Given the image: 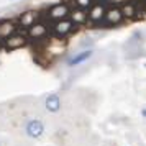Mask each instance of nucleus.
<instances>
[{
	"label": "nucleus",
	"mask_w": 146,
	"mask_h": 146,
	"mask_svg": "<svg viewBox=\"0 0 146 146\" xmlns=\"http://www.w3.org/2000/svg\"><path fill=\"white\" fill-rule=\"evenodd\" d=\"M44 107H46L48 112H51V113L59 112V108H61L59 95H56V94H51V95H48L46 100H44Z\"/></svg>",
	"instance_id": "12"
},
{
	"label": "nucleus",
	"mask_w": 146,
	"mask_h": 146,
	"mask_svg": "<svg viewBox=\"0 0 146 146\" xmlns=\"http://www.w3.org/2000/svg\"><path fill=\"white\" fill-rule=\"evenodd\" d=\"M92 56V49H86V51H80V53L74 54L71 58H67V66H79L84 61H87Z\"/></svg>",
	"instance_id": "10"
},
{
	"label": "nucleus",
	"mask_w": 146,
	"mask_h": 146,
	"mask_svg": "<svg viewBox=\"0 0 146 146\" xmlns=\"http://www.w3.org/2000/svg\"><path fill=\"white\" fill-rule=\"evenodd\" d=\"M145 66H146V64H145Z\"/></svg>",
	"instance_id": "17"
},
{
	"label": "nucleus",
	"mask_w": 146,
	"mask_h": 146,
	"mask_svg": "<svg viewBox=\"0 0 146 146\" xmlns=\"http://www.w3.org/2000/svg\"><path fill=\"white\" fill-rule=\"evenodd\" d=\"M69 13H71V10H69V7H67L66 3H56V5H53V7L48 10V15H49V18L51 20H66L67 17H69Z\"/></svg>",
	"instance_id": "2"
},
{
	"label": "nucleus",
	"mask_w": 146,
	"mask_h": 146,
	"mask_svg": "<svg viewBox=\"0 0 146 146\" xmlns=\"http://www.w3.org/2000/svg\"><path fill=\"white\" fill-rule=\"evenodd\" d=\"M48 35V27L43 23V21H36L33 27L28 28V36L33 38V40H40V38H44Z\"/></svg>",
	"instance_id": "6"
},
{
	"label": "nucleus",
	"mask_w": 146,
	"mask_h": 146,
	"mask_svg": "<svg viewBox=\"0 0 146 146\" xmlns=\"http://www.w3.org/2000/svg\"><path fill=\"white\" fill-rule=\"evenodd\" d=\"M0 146H2V145H0Z\"/></svg>",
	"instance_id": "18"
},
{
	"label": "nucleus",
	"mask_w": 146,
	"mask_h": 146,
	"mask_svg": "<svg viewBox=\"0 0 146 146\" xmlns=\"http://www.w3.org/2000/svg\"><path fill=\"white\" fill-rule=\"evenodd\" d=\"M72 28H74V23L69 18H66V20H59L54 23V35L56 36H59V38H64V36H67V35L72 33Z\"/></svg>",
	"instance_id": "4"
},
{
	"label": "nucleus",
	"mask_w": 146,
	"mask_h": 146,
	"mask_svg": "<svg viewBox=\"0 0 146 146\" xmlns=\"http://www.w3.org/2000/svg\"><path fill=\"white\" fill-rule=\"evenodd\" d=\"M69 20L72 21L74 25H82V23H86V21L89 20V17H87L86 10H82V8H74V10H71V13H69Z\"/></svg>",
	"instance_id": "11"
},
{
	"label": "nucleus",
	"mask_w": 146,
	"mask_h": 146,
	"mask_svg": "<svg viewBox=\"0 0 146 146\" xmlns=\"http://www.w3.org/2000/svg\"><path fill=\"white\" fill-rule=\"evenodd\" d=\"M105 12L107 10H105V5H104V3H95V5L90 7L87 17H89L90 23H94V25H100V23L104 21V18H105Z\"/></svg>",
	"instance_id": "3"
},
{
	"label": "nucleus",
	"mask_w": 146,
	"mask_h": 146,
	"mask_svg": "<svg viewBox=\"0 0 146 146\" xmlns=\"http://www.w3.org/2000/svg\"><path fill=\"white\" fill-rule=\"evenodd\" d=\"M17 33V27H15L13 21H2L0 23V40H8L10 36H13Z\"/></svg>",
	"instance_id": "8"
},
{
	"label": "nucleus",
	"mask_w": 146,
	"mask_h": 146,
	"mask_svg": "<svg viewBox=\"0 0 146 146\" xmlns=\"http://www.w3.org/2000/svg\"><path fill=\"white\" fill-rule=\"evenodd\" d=\"M38 12H35V10H28V12H25V13H21L20 17H18V23H20L21 27H33L35 23L38 21Z\"/></svg>",
	"instance_id": "7"
},
{
	"label": "nucleus",
	"mask_w": 146,
	"mask_h": 146,
	"mask_svg": "<svg viewBox=\"0 0 146 146\" xmlns=\"http://www.w3.org/2000/svg\"><path fill=\"white\" fill-rule=\"evenodd\" d=\"M120 10L123 13V18H136V3L126 2L120 7Z\"/></svg>",
	"instance_id": "13"
},
{
	"label": "nucleus",
	"mask_w": 146,
	"mask_h": 146,
	"mask_svg": "<svg viewBox=\"0 0 146 146\" xmlns=\"http://www.w3.org/2000/svg\"><path fill=\"white\" fill-rule=\"evenodd\" d=\"M92 2H94V0H74V3L77 5V8H82V10L90 8V7L94 5Z\"/></svg>",
	"instance_id": "14"
},
{
	"label": "nucleus",
	"mask_w": 146,
	"mask_h": 146,
	"mask_svg": "<svg viewBox=\"0 0 146 146\" xmlns=\"http://www.w3.org/2000/svg\"><path fill=\"white\" fill-rule=\"evenodd\" d=\"M123 21V13H121V10H120V7H112L108 8L105 12V18H104V21L102 23H105V25H118V23H121Z\"/></svg>",
	"instance_id": "5"
},
{
	"label": "nucleus",
	"mask_w": 146,
	"mask_h": 146,
	"mask_svg": "<svg viewBox=\"0 0 146 146\" xmlns=\"http://www.w3.org/2000/svg\"><path fill=\"white\" fill-rule=\"evenodd\" d=\"M25 131H27V135L30 138H35V139L41 138V136L44 135V123L38 118L30 120L27 123V126H25Z\"/></svg>",
	"instance_id": "1"
},
{
	"label": "nucleus",
	"mask_w": 146,
	"mask_h": 146,
	"mask_svg": "<svg viewBox=\"0 0 146 146\" xmlns=\"http://www.w3.org/2000/svg\"><path fill=\"white\" fill-rule=\"evenodd\" d=\"M27 44V38L20 33H15L13 36H10L8 40H5V46L8 49H18V48H23Z\"/></svg>",
	"instance_id": "9"
},
{
	"label": "nucleus",
	"mask_w": 146,
	"mask_h": 146,
	"mask_svg": "<svg viewBox=\"0 0 146 146\" xmlns=\"http://www.w3.org/2000/svg\"><path fill=\"white\" fill-rule=\"evenodd\" d=\"M95 2H104V0H95Z\"/></svg>",
	"instance_id": "16"
},
{
	"label": "nucleus",
	"mask_w": 146,
	"mask_h": 146,
	"mask_svg": "<svg viewBox=\"0 0 146 146\" xmlns=\"http://www.w3.org/2000/svg\"><path fill=\"white\" fill-rule=\"evenodd\" d=\"M141 115H143V117L146 118V108H143V110H141Z\"/></svg>",
	"instance_id": "15"
}]
</instances>
